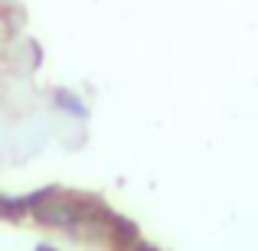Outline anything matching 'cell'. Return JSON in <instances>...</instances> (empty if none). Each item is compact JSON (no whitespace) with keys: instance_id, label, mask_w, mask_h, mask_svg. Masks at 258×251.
<instances>
[{"instance_id":"cell-2","label":"cell","mask_w":258,"mask_h":251,"mask_svg":"<svg viewBox=\"0 0 258 251\" xmlns=\"http://www.w3.org/2000/svg\"><path fill=\"white\" fill-rule=\"evenodd\" d=\"M138 251H151V248H138Z\"/></svg>"},{"instance_id":"cell-1","label":"cell","mask_w":258,"mask_h":251,"mask_svg":"<svg viewBox=\"0 0 258 251\" xmlns=\"http://www.w3.org/2000/svg\"><path fill=\"white\" fill-rule=\"evenodd\" d=\"M39 215H43V222H52V225H76V222L82 219V209H79L76 202L52 199L39 209Z\"/></svg>"}]
</instances>
